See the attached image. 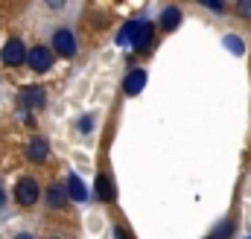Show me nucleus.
<instances>
[{"label":"nucleus","mask_w":251,"mask_h":239,"mask_svg":"<svg viewBox=\"0 0 251 239\" xmlns=\"http://www.w3.org/2000/svg\"><path fill=\"white\" fill-rule=\"evenodd\" d=\"M15 201L21 204V207H35L38 201H41V184L38 178H32V175H24V178L15 184Z\"/></svg>","instance_id":"nucleus-1"},{"label":"nucleus","mask_w":251,"mask_h":239,"mask_svg":"<svg viewBox=\"0 0 251 239\" xmlns=\"http://www.w3.org/2000/svg\"><path fill=\"white\" fill-rule=\"evenodd\" d=\"M140 24L143 21H128L123 29H120V35H117V44H134V38L140 32Z\"/></svg>","instance_id":"nucleus-12"},{"label":"nucleus","mask_w":251,"mask_h":239,"mask_svg":"<svg viewBox=\"0 0 251 239\" xmlns=\"http://www.w3.org/2000/svg\"><path fill=\"white\" fill-rule=\"evenodd\" d=\"M114 239H131V237H128V231H126L123 225H117L114 228Z\"/></svg>","instance_id":"nucleus-14"},{"label":"nucleus","mask_w":251,"mask_h":239,"mask_svg":"<svg viewBox=\"0 0 251 239\" xmlns=\"http://www.w3.org/2000/svg\"><path fill=\"white\" fill-rule=\"evenodd\" d=\"M53 59H56V53H53V47H44V44H35L32 50H29V67L35 70V73H47L50 67H53Z\"/></svg>","instance_id":"nucleus-4"},{"label":"nucleus","mask_w":251,"mask_h":239,"mask_svg":"<svg viewBox=\"0 0 251 239\" xmlns=\"http://www.w3.org/2000/svg\"><path fill=\"white\" fill-rule=\"evenodd\" d=\"M47 155H50V146H47L44 137H32V140L26 143V158H29L32 164H44Z\"/></svg>","instance_id":"nucleus-8"},{"label":"nucleus","mask_w":251,"mask_h":239,"mask_svg":"<svg viewBox=\"0 0 251 239\" xmlns=\"http://www.w3.org/2000/svg\"><path fill=\"white\" fill-rule=\"evenodd\" d=\"M44 201H47V207L50 210H64L67 204H70V195H67V187H62V184H50L47 187V195H44Z\"/></svg>","instance_id":"nucleus-6"},{"label":"nucleus","mask_w":251,"mask_h":239,"mask_svg":"<svg viewBox=\"0 0 251 239\" xmlns=\"http://www.w3.org/2000/svg\"><path fill=\"white\" fill-rule=\"evenodd\" d=\"M228 47H231L234 53H243V47H240V38H234V35L228 38Z\"/></svg>","instance_id":"nucleus-15"},{"label":"nucleus","mask_w":251,"mask_h":239,"mask_svg":"<svg viewBox=\"0 0 251 239\" xmlns=\"http://www.w3.org/2000/svg\"><path fill=\"white\" fill-rule=\"evenodd\" d=\"M44 102H47V96H44V88L41 85H29V88L21 91L24 111H38V108H44Z\"/></svg>","instance_id":"nucleus-5"},{"label":"nucleus","mask_w":251,"mask_h":239,"mask_svg":"<svg viewBox=\"0 0 251 239\" xmlns=\"http://www.w3.org/2000/svg\"><path fill=\"white\" fill-rule=\"evenodd\" d=\"M47 239H62V237H47Z\"/></svg>","instance_id":"nucleus-19"},{"label":"nucleus","mask_w":251,"mask_h":239,"mask_svg":"<svg viewBox=\"0 0 251 239\" xmlns=\"http://www.w3.org/2000/svg\"><path fill=\"white\" fill-rule=\"evenodd\" d=\"M97 195H100V201H114V187H111V181L108 175H97Z\"/></svg>","instance_id":"nucleus-13"},{"label":"nucleus","mask_w":251,"mask_h":239,"mask_svg":"<svg viewBox=\"0 0 251 239\" xmlns=\"http://www.w3.org/2000/svg\"><path fill=\"white\" fill-rule=\"evenodd\" d=\"M6 204V192H3V184H0V207Z\"/></svg>","instance_id":"nucleus-18"},{"label":"nucleus","mask_w":251,"mask_h":239,"mask_svg":"<svg viewBox=\"0 0 251 239\" xmlns=\"http://www.w3.org/2000/svg\"><path fill=\"white\" fill-rule=\"evenodd\" d=\"M249 239H251V237H249Z\"/></svg>","instance_id":"nucleus-20"},{"label":"nucleus","mask_w":251,"mask_h":239,"mask_svg":"<svg viewBox=\"0 0 251 239\" xmlns=\"http://www.w3.org/2000/svg\"><path fill=\"white\" fill-rule=\"evenodd\" d=\"M50 47H53V50H56V56H62V59H73V56H76V50H79L76 35H73L67 26L53 29V35H50Z\"/></svg>","instance_id":"nucleus-2"},{"label":"nucleus","mask_w":251,"mask_h":239,"mask_svg":"<svg viewBox=\"0 0 251 239\" xmlns=\"http://www.w3.org/2000/svg\"><path fill=\"white\" fill-rule=\"evenodd\" d=\"M67 195H70V201H85L88 198V190H85V184H82L79 175L67 178Z\"/></svg>","instance_id":"nucleus-11"},{"label":"nucleus","mask_w":251,"mask_h":239,"mask_svg":"<svg viewBox=\"0 0 251 239\" xmlns=\"http://www.w3.org/2000/svg\"><path fill=\"white\" fill-rule=\"evenodd\" d=\"M15 239H35V237H32V234H26V231H21V234H18Z\"/></svg>","instance_id":"nucleus-17"},{"label":"nucleus","mask_w":251,"mask_h":239,"mask_svg":"<svg viewBox=\"0 0 251 239\" xmlns=\"http://www.w3.org/2000/svg\"><path fill=\"white\" fill-rule=\"evenodd\" d=\"M143 85H146V70H143V67H134V70L126 76V96L140 94V91H143Z\"/></svg>","instance_id":"nucleus-9"},{"label":"nucleus","mask_w":251,"mask_h":239,"mask_svg":"<svg viewBox=\"0 0 251 239\" xmlns=\"http://www.w3.org/2000/svg\"><path fill=\"white\" fill-rule=\"evenodd\" d=\"M0 61H3L6 67H21L24 61H29V53H26L24 41H21V38H9V41L3 44V50H0Z\"/></svg>","instance_id":"nucleus-3"},{"label":"nucleus","mask_w":251,"mask_h":239,"mask_svg":"<svg viewBox=\"0 0 251 239\" xmlns=\"http://www.w3.org/2000/svg\"><path fill=\"white\" fill-rule=\"evenodd\" d=\"M152 41H155V24L152 21H143L140 24V32H137V38H134V53H149V47H152Z\"/></svg>","instance_id":"nucleus-7"},{"label":"nucleus","mask_w":251,"mask_h":239,"mask_svg":"<svg viewBox=\"0 0 251 239\" xmlns=\"http://www.w3.org/2000/svg\"><path fill=\"white\" fill-rule=\"evenodd\" d=\"M158 24H161V29H164V32H173V29L181 24V9L167 6V9L161 12V21H158Z\"/></svg>","instance_id":"nucleus-10"},{"label":"nucleus","mask_w":251,"mask_h":239,"mask_svg":"<svg viewBox=\"0 0 251 239\" xmlns=\"http://www.w3.org/2000/svg\"><path fill=\"white\" fill-rule=\"evenodd\" d=\"M240 12L243 15H251V3H240Z\"/></svg>","instance_id":"nucleus-16"}]
</instances>
